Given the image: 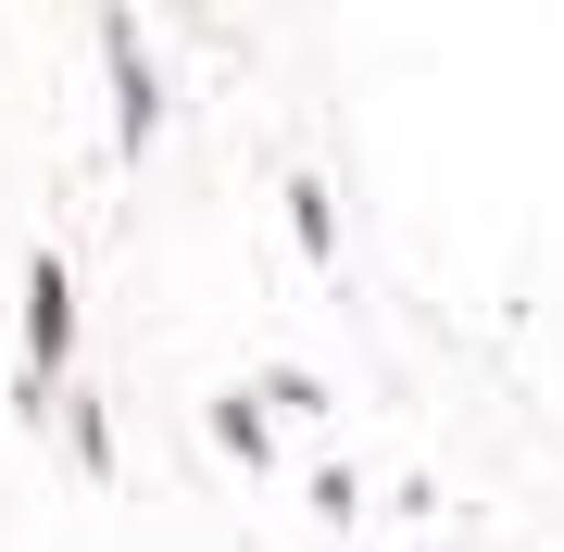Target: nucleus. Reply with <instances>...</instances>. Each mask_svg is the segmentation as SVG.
<instances>
[{
    "mask_svg": "<svg viewBox=\"0 0 564 552\" xmlns=\"http://www.w3.org/2000/svg\"><path fill=\"white\" fill-rule=\"evenodd\" d=\"M101 63H113V139L151 151L163 139V76H151V51H139V13H101Z\"/></svg>",
    "mask_w": 564,
    "mask_h": 552,
    "instance_id": "nucleus-2",
    "label": "nucleus"
},
{
    "mask_svg": "<svg viewBox=\"0 0 564 552\" xmlns=\"http://www.w3.org/2000/svg\"><path fill=\"white\" fill-rule=\"evenodd\" d=\"M63 440H76V465H88V477H113V414L88 402V389L63 402Z\"/></svg>",
    "mask_w": 564,
    "mask_h": 552,
    "instance_id": "nucleus-5",
    "label": "nucleus"
},
{
    "mask_svg": "<svg viewBox=\"0 0 564 552\" xmlns=\"http://www.w3.org/2000/svg\"><path fill=\"white\" fill-rule=\"evenodd\" d=\"M214 440L239 452V465H263V452H276V414H263L251 389H226V402H214Z\"/></svg>",
    "mask_w": 564,
    "mask_h": 552,
    "instance_id": "nucleus-3",
    "label": "nucleus"
},
{
    "mask_svg": "<svg viewBox=\"0 0 564 552\" xmlns=\"http://www.w3.org/2000/svg\"><path fill=\"white\" fill-rule=\"evenodd\" d=\"M289 239H302L314 264H339V214H326V188H314V176H289Z\"/></svg>",
    "mask_w": 564,
    "mask_h": 552,
    "instance_id": "nucleus-4",
    "label": "nucleus"
},
{
    "mask_svg": "<svg viewBox=\"0 0 564 552\" xmlns=\"http://www.w3.org/2000/svg\"><path fill=\"white\" fill-rule=\"evenodd\" d=\"M63 365H76V277H63V251H39V264H25V377H13V414H51Z\"/></svg>",
    "mask_w": 564,
    "mask_h": 552,
    "instance_id": "nucleus-1",
    "label": "nucleus"
}]
</instances>
